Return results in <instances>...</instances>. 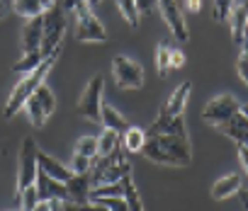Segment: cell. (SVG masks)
<instances>
[{"instance_id": "7", "label": "cell", "mask_w": 248, "mask_h": 211, "mask_svg": "<svg viewBox=\"0 0 248 211\" xmlns=\"http://www.w3.org/2000/svg\"><path fill=\"white\" fill-rule=\"evenodd\" d=\"M76 39L78 42H107V32L102 27V22L95 17L93 8L88 3H83L78 10H76Z\"/></svg>"}, {"instance_id": "11", "label": "cell", "mask_w": 248, "mask_h": 211, "mask_svg": "<svg viewBox=\"0 0 248 211\" xmlns=\"http://www.w3.org/2000/svg\"><path fill=\"white\" fill-rule=\"evenodd\" d=\"M146 136H187L185 119L183 117H163V114H158V119L146 129Z\"/></svg>"}, {"instance_id": "34", "label": "cell", "mask_w": 248, "mask_h": 211, "mask_svg": "<svg viewBox=\"0 0 248 211\" xmlns=\"http://www.w3.org/2000/svg\"><path fill=\"white\" fill-rule=\"evenodd\" d=\"M185 66V56L178 49H170V68H183Z\"/></svg>"}, {"instance_id": "28", "label": "cell", "mask_w": 248, "mask_h": 211, "mask_svg": "<svg viewBox=\"0 0 248 211\" xmlns=\"http://www.w3.org/2000/svg\"><path fill=\"white\" fill-rule=\"evenodd\" d=\"M156 70H158V78H166L170 70V46L166 44H158L156 49Z\"/></svg>"}, {"instance_id": "6", "label": "cell", "mask_w": 248, "mask_h": 211, "mask_svg": "<svg viewBox=\"0 0 248 211\" xmlns=\"http://www.w3.org/2000/svg\"><path fill=\"white\" fill-rule=\"evenodd\" d=\"M238 112H241V104L233 95H217L202 110V122L209 124V127H221L224 122H229Z\"/></svg>"}, {"instance_id": "17", "label": "cell", "mask_w": 248, "mask_h": 211, "mask_svg": "<svg viewBox=\"0 0 248 211\" xmlns=\"http://www.w3.org/2000/svg\"><path fill=\"white\" fill-rule=\"evenodd\" d=\"M224 136H229L231 141H236L238 146H248V119L238 112L233 114L229 122H224L221 127H217Z\"/></svg>"}, {"instance_id": "32", "label": "cell", "mask_w": 248, "mask_h": 211, "mask_svg": "<svg viewBox=\"0 0 248 211\" xmlns=\"http://www.w3.org/2000/svg\"><path fill=\"white\" fill-rule=\"evenodd\" d=\"M134 3H137V8H139L141 15H149L151 10L158 8V0H134Z\"/></svg>"}, {"instance_id": "26", "label": "cell", "mask_w": 248, "mask_h": 211, "mask_svg": "<svg viewBox=\"0 0 248 211\" xmlns=\"http://www.w3.org/2000/svg\"><path fill=\"white\" fill-rule=\"evenodd\" d=\"M46 56L42 54V51H30V54H25L15 66H13V70L15 73H32L34 68H39L42 66V61H44Z\"/></svg>"}, {"instance_id": "30", "label": "cell", "mask_w": 248, "mask_h": 211, "mask_svg": "<svg viewBox=\"0 0 248 211\" xmlns=\"http://www.w3.org/2000/svg\"><path fill=\"white\" fill-rule=\"evenodd\" d=\"M68 168L73 170V175H85V172H90V170H93V160H90V158H85V155H80V153H73V158H71Z\"/></svg>"}, {"instance_id": "2", "label": "cell", "mask_w": 248, "mask_h": 211, "mask_svg": "<svg viewBox=\"0 0 248 211\" xmlns=\"http://www.w3.org/2000/svg\"><path fill=\"white\" fill-rule=\"evenodd\" d=\"M122 143L117 146V151L114 153H109V155H105V158H100L95 165H93V170H90V177H93V187H97V184H112V182H122L127 175H132V163L124 158V153H122Z\"/></svg>"}, {"instance_id": "13", "label": "cell", "mask_w": 248, "mask_h": 211, "mask_svg": "<svg viewBox=\"0 0 248 211\" xmlns=\"http://www.w3.org/2000/svg\"><path fill=\"white\" fill-rule=\"evenodd\" d=\"M190 92H192V83H190V80H185L183 85H178V87L173 90V95L166 99V104L161 107V114H163V117H183Z\"/></svg>"}, {"instance_id": "29", "label": "cell", "mask_w": 248, "mask_h": 211, "mask_svg": "<svg viewBox=\"0 0 248 211\" xmlns=\"http://www.w3.org/2000/svg\"><path fill=\"white\" fill-rule=\"evenodd\" d=\"M76 153L85 155V158H97V136H83L76 143Z\"/></svg>"}, {"instance_id": "9", "label": "cell", "mask_w": 248, "mask_h": 211, "mask_svg": "<svg viewBox=\"0 0 248 211\" xmlns=\"http://www.w3.org/2000/svg\"><path fill=\"white\" fill-rule=\"evenodd\" d=\"M54 107H56L54 92H51L46 85H39V87L34 90V95L27 99L25 112H27V117H30V122H32L34 127H44L46 119L54 114Z\"/></svg>"}, {"instance_id": "20", "label": "cell", "mask_w": 248, "mask_h": 211, "mask_svg": "<svg viewBox=\"0 0 248 211\" xmlns=\"http://www.w3.org/2000/svg\"><path fill=\"white\" fill-rule=\"evenodd\" d=\"M102 124H105V129H112V131H117L119 136H124V131L132 127L114 107H109V104H102Z\"/></svg>"}, {"instance_id": "4", "label": "cell", "mask_w": 248, "mask_h": 211, "mask_svg": "<svg viewBox=\"0 0 248 211\" xmlns=\"http://www.w3.org/2000/svg\"><path fill=\"white\" fill-rule=\"evenodd\" d=\"M102 85H105L102 75H93L90 83L85 85L78 104H76V112L95 124L102 122Z\"/></svg>"}, {"instance_id": "12", "label": "cell", "mask_w": 248, "mask_h": 211, "mask_svg": "<svg viewBox=\"0 0 248 211\" xmlns=\"http://www.w3.org/2000/svg\"><path fill=\"white\" fill-rule=\"evenodd\" d=\"M37 192H39V199L42 201H51V199H63V201H68V189H66V184L63 182H59V180H54V177H49L46 172H37Z\"/></svg>"}, {"instance_id": "40", "label": "cell", "mask_w": 248, "mask_h": 211, "mask_svg": "<svg viewBox=\"0 0 248 211\" xmlns=\"http://www.w3.org/2000/svg\"><path fill=\"white\" fill-rule=\"evenodd\" d=\"M97 3H102V0H88V5L93 8V5H97Z\"/></svg>"}, {"instance_id": "24", "label": "cell", "mask_w": 248, "mask_h": 211, "mask_svg": "<svg viewBox=\"0 0 248 211\" xmlns=\"http://www.w3.org/2000/svg\"><path fill=\"white\" fill-rule=\"evenodd\" d=\"M122 182H124V201H127L129 211H144V204H141V197H139V189H137L132 175H127Z\"/></svg>"}, {"instance_id": "22", "label": "cell", "mask_w": 248, "mask_h": 211, "mask_svg": "<svg viewBox=\"0 0 248 211\" xmlns=\"http://www.w3.org/2000/svg\"><path fill=\"white\" fill-rule=\"evenodd\" d=\"M119 143H122V136L117 131H112V129H105L97 136V158H105V155L114 153Z\"/></svg>"}, {"instance_id": "23", "label": "cell", "mask_w": 248, "mask_h": 211, "mask_svg": "<svg viewBox=\"0 0 248 211\" xmlns=\"http://www.w3.org/2000/svg\"><path fill=\"white\" fill-rule=\"evenodd\" d=\"M13 10H15L20 17H27V20L44 15V8H42L39 0H13Z\"/></svg>"}, {"instance_id": "38", "label": "cell", "mask_w": 248, "mask_h": 211, "mask_svg": "<svg viewBox=\"0 0 248 211\" xmlns=\"http://www.w3.org/2000/svg\"><path fill=\"white\" fill-rule=\"evenodd\" d=\"M5 17H8V8L0 3V20H5Z\"/></svg>"}, {"instance_id": "5", "label": "cell", "mask_w": 248, "mask_h": 211, "mask_svg": "<svg viewBox=\"0 0 248 211\" xmlns=\"http://www.w3.org/2000/svg\"><path fill=\"white\" fill-rule=\"evenodd\" d=\"M66 37V13L61 8H51L44 13V39H42V54L49 56L51 51L61 49V42Z\"/></svg>"}, {"instance_id": "21", "label": "cell", "mask_w": 248, "mask_h": 211, "mask_svg": "<svg viewBox=\"0 0 248 211\" xmlns=\"http://www.w3.org/2000/svg\"><path fill=\"white\" fill-rule=\"evenodd\" d=\"M144 143H146V131L141 127H129L122 136V146L127 153H139L144 148Z\"/></svg>"}, {"instance_id": "37", "label": "cell", "mask_w": 248, "mask_h": 211, "mask_svg": "<svg viewBox=\"0 0 248 211\" xmlns=\"http://www.w3.org/2000/svg\"><path fill=\"white\" fill-rule=\"evenodd\" d=\"M185 8L190 13H200L202 10V0H185Z\"/></svg>"}, {"instance_id": "42", "label": "cell", "mask_w": 248, "mask_h": 211, "mask_svg": "<svg viewBox=\"0 0 248 211\" xmlns=\"http://www.w3.org/2000/svg\"><path fill=\"white\" fill-rule=\"evenodd\" d=\"M17 211H22V209H17Z\"/></svg>"}, {"instance_id": "27", "label": "cell", "mask_w": 248, "mask_h": 211, "mask_svg": "<svg viewBox=\"0 0 248 211\" xmlns=\"http://www.w3.org/2000/svg\"><path fill=\"white\" fill-rule=\"evenodd\" d=\"M39 201H42V199H39L37 184H30L25 192L15 194V204H17V209H22V211H32V209H34Z\"/></svg>"}, {"instance_id": "31", "label": "cell", "mask_w": 248, "mask_h": 211, "mask_svg": "<svg viewBox=\"0 0 248 211\" xmlns=\"http://www.w3.org/2000/svg\"><path fill=\"white\" fill-rule=\"evenodd\" d=\"M233 5H236V0H214V20H217V22L229 20Z\"/></svg>"}, {"instance_id": "15", "label": "cell", "mask_w": 248, "mask_h": 211, "mask_svg": "<svg viewBox=\"0 0 248 211\" xmlns=\"http://www.w3.org/2000/svg\"><path fill=\"white\" fill-rule=\"evenodd\" d=\"M66 189H68V201L71 204H88L90 201V189H93V177L90 172L85 175H73L68 182H66Z\"/></svg>"}, {"instance_id": "10", "label": "cell", "mask_w": 248, "mask_h": 211, "mask_svg": "<svg viewBox=\"0 0 248 211\" xmlns=\"http://www.w3.org/2000/svg\"><path fill=\"white\" fill-rule=\"evenodd\" d=\"M158 8H161L163 22L168 25L170 34L178 42H187L190 39V32H187V25H185V17H183V10H180L178 0H158Z\"/></svg>"}, {"instance_id": "36", "label": "cell", "mask_w": 248, "mask_h": 211, "mask_svg": "<svg viewBox=\"0 0 248 211\" xmlns=\"http://www.w3.org/2000/svg\"><path fill=\"white\" fill-rule=\"evenodd\" d=\"M238 158H241V165H243V172L248 175V146H238Z\"/></svg>"}, {"instance_id": "1", "label": "cell", "mask_w": 248, "mask_h": 211, "mask_svg": "<svg viewBox=\"0 0 248 211\" xmlns=\"http://www.w3.org/2000/svg\"><path fill=\"white\" fill-rule=\"evenodd\" d=\"M59 54H61V49L51 51V54L42 61V66H39V68H34L32 73H25V78L13 87V92H10V97H8V107H5V119H13V117H17V112H20V110H25L27 99L34 95V90H37L39 85H44V80H46L49 70L56 66Z\"/></svg>"}, {"instance_id": "35", "label": "cell", "mask_w": 248, "mask_h": 211, "mask_svg": "<svg viewBox=\"0 0 248 211\" xmlns=\"http://www.w3.org/2000/svg\"><path fill=\"white\" fill-rule=\"evenodd\" d=\"M73 206H76V204H73ZM76 209H78V211H109V209H107V206H102L100 201H88V204H78Z\"/></svg>"}, {"instance_id": "8", "label": "cell", "mask_w": 248, "mask_h": 211, "mask_svg": "<svg viewBox=\"0 0 248 211\" xmlns=\"http://www.w3.org/2000/svg\"><path fill=\"white\" fill-rule=\"evenodd\" d=\"M112 75L117 87L122 90H139L144 85V68L132 61L129 56H114L112 58Z\"/></svg>"}, {"instance_id": "18", "label": "cell", "mask_w": 248, "mask_h": 211, "mask_svg": "<svg viewBox=\"0 0 248 211\" xmlns=\"http://www.w3.org/2000/svg\"><path fill=\"white\" fill-rule=\"evenodd\" d=\"M39 170H42V172H46L49 177H54V180L63 182V184L73 177V170H71L68 165L59 163L56 158H51V155H46V153H39Z\"/></svg>"}, {"instance_id": "25", "label": "cell", "mask_w": 248, "mask_h": 211, "mask_svg": "<svg viewBox=\"0 0 248 211\" xmlns=\"http://www.w3.org/2000/svg\"><path fill=\"white\" fill-rule=\"evenodd\" d=\"M117 8H119V15L124 17V22H127L129 27H139V17H141V13H139V8H137V3L134 0H117Z\"/></svg>"}, {"instance_id": "14", "label": "cell", "mask_w": 248, "mask_h": 211, "mask_svg": "<svg viewBox=\"0 0 248 211\" xmlns=\"http://www.w3.org/2000/svg\"><path fill=\"white\" fill-rule=\"evenodd\" d=\"M42 39H44V15L32 17L25 29H22V51H42Z\"/></svg>"}, {"instance_id": "44", "label": "cell", "mask_w": 248, "mask_h": 211, "mask_svg": "<svg viewBox=\"0 0 248 211\" xmlns=\"http://www.w3.org/2000/svg\"><path fill=\"white\" fill-rule=\"evenodd\" d=\"M178 3H180V0H178Z\"/></svg>"}, {"instance_id": "19", "label": "cell", "mask_w": 248, "mask_h": 211, "mask_svg": "<svg viewBox=\"0 0 248 211\" xmlns=\"http://www.w3.org/2000/svg\"><path fill=\"white\" fill-rule=\"evenodd\" d=\"M229 17H231V37H233V44L241 49L243 34H246V29H248V5H246V3L233 5V10H231Z\"/></svg>"}, {"instance_id": "39", "label": "cell", "mask_w": 248, "mask_h": 211, "mask_svg": "<svg viewBox=\"0 0 248 211\" xmlns=\"http://www.w3.org/2000/svg\"><path fill=\"white\" fill-rule=\"evenodd\" d=\"M241 114H243V117L248 119V104H243V107H241Z\"/></svg>"}, {"instance_id": "33", "label": "cell", "mask_w": 248, "mask_h": 211, "mask_svg": "<svg viewBox=\"0 0 248 211\" xmlns=\"http://www.w3.org/2000/svg\"><path fill=\"white\" fill-rule=\"evenodd\" d=\"M83 3H88V0H61V10L63 13H76Z\"/></svg>"}, {"instance_id": "41", "label": "cell", "mask_w": 248, "mask_h": 211, "mask_svg": "<svg viewBox=\"0 0 248 211\" xmlns=\"http://www.w3.org/2000/svg\"><path fill=\"white\" fill-rule=\"evenodd\" d=\"M246 211H248V204H246Z\"/></svg>"}, {"instance_id": "16", "label": "cell", "mask_w": 248, "mask_h": 211, "mask_svg": "<svg viewBox=\"0 0 248 211\" xmlns=\"http://www.w3.org/2000/svg\"><path fill=\"white\" fill-rule=\"evenodd\" d=\"M241 184H243V177L238 175V172H231V175H224V177H219L214 184H212V199L214 201H221V199H229V197H233V194H238L241 192Z\"/></svg>"}, {"instance_id": "3", "label": "cell", "mask_w": 248, "mask_h": 211, "mask_svg": "<svg viewBox=\"0 0 248 211\" xmlns=\"http://www.w3.org/2000/svg\"><path fill=\"white\" fill-rule=\"evenodd\" d=\"M37 172H39V148H37V141L32 136H25L22 146H20V155H17V189H15V194H20L30 184H34Z\"/></svg>"}, {"instance_id": "43", "label": "cell", "mask_w": 248, "mask_h": 211, "mask_svg": "<svg viewBox=\"0 0 248 211\" xmlns=\"http://www.w3.org/2000/svg\"><path fill=\"white\" fill-rule=\"evenodd\" d=\"M246 199H248V194H246Z\"/></svg>"}]
</instances>
